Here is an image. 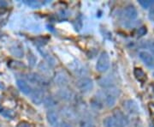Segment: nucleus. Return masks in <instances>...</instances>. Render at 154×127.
<instances>
[{"label":"nucleus","instance_id":"1","mask_svg":"<svg viewBox=\"0 0 154 127\" xmlns=\"http://www.w3.org/2000/svg\"><path fill=\"white\" fill-rule=\"evenodd\" d=\"M110 57L106 52H102L99 55L96 64V70L100 73L107 71L110 68Z\"/></svg>","mask_w":154,"mask_h":127},{"label":"nucleus","instance_id":"2","mask_svg":"<svg viewBox=\"0 0 154 127\" xmlns=\"http://www.w3.org/2000/svg\"><path fill=\"white\" fill-rule=\"evenodd\" d=\"M77 88L82 93H88L94 88V81L89 78L83 77L76 82Z\"/></svg>","mask_w":154,"mask_h":127},{"label":"nucleus","instance_id":"3","mask_svg":"<svg viewBox=\"0 0 154 127\" xmlns=\"http://www.w3.org/2000/svg\"><path fill=\"white\" fill-rule=\"evenodd\" d=\"M27 79L29 81V83L33 84H37L38 86H47L49 84V82L47 79L39 75L38 73H29L27 75Z\"/></svg>","mask_w":154,"mask_h":127},{"label":"nucleus","instance_id":"4","mask_svg":"<svg viewBox=\"0 0 154 127\" xmlns=\"http://www.w3.org/2000/svg\"><path fill=\"white\" fill-rule=\"evenodd\" d=\"M45 97V93L44 91H43V89L38 88L33 89L32 93L30 94L31 100L33 101L35 105H39V104H41V103L44 101Z\"/></svg>","mask_w":154,"mask_h":127},{"label":"nucleus","instance_id":"5","mask_svg":"<svg viewBox=\"0 0 154 127\" xmlns=\"http://www.w3.org/2000/svg\"><path fill=\"white\" fill-rule=\"evenodd\" d=\"M53 80H54V83L61 88H66V86L69 82L66 74L62 71L57 72L53 78Z\"/></svg>","mask_w":154,"mask_h":127},{"label":"nucleus","instance_id":"6","mask_svg":"<svg viewBox=\"0 0 154 127\" xmlns=\"http://www.w3.org/2000/svg\"><path fill=\"white\" fill-rule=\"evenodd\" d=\"M139 57L146 66L150 68L154 67V58L152 53L148 52L147 51H140Z\"/></svg>","mask_w":154,"mask_h":127},{"label":"nucleus","instance_id":"7","mask_svg":"<svg viewBox=\"0 0 154 127\" xmlns=\"http://www.w3.org/2000/svg\"><path fill=\"white\" fill-rule=\"evenodd\" d=\"M46 119L49 125L51 127H58L60 125L59 122V117L58 114L56 113L55 111L49 110L46 113Z\"/></svg>","mask_w":154,"mask_h":127},{"label":"nucleus","instance_id":"8","mask_svg":"<svg viewBox=\"0 0 154 127\" xmlns=\"http://www.w3.org/2000/svg\"><path fill=\"white\" fill-rule=\"evenodd\" d=\"M123 106H124L125 110L128 113H129L130 114H136L140 111L137 103L133 100H125L123 102Z\"/></svg>","mask_w":154,"mask_h":127},{"label":"nucleus","instance_id":"9","mask_svg":"<svg viewBox=\"0 0 154 127\" xmlns=\"http://www.w3.org/2000/svg\"><path fill=\"white\" fill-rule=\"evenodd\" d=\"M61 114L68 120H75L76 119V113L73 108L69 106H63L61 108Z\"/></svg>","mask_w":154,"mask_h":127},{"label":"nucleus","instance_id":"10","mask_svg":"<svg viewBox=\"0 0 154 127\" xmlns=\"http://www.w3.org/2000/svg\"><path fill=\"white\" fill-rule=\"evenodd\" d=\"M57 96L58 99L64 100V101H69L73 97L72 92L67 88H60L57 92Z\"/></svg>","mask_w":154,"mask_h":127},{"label":"nucleus","instance_id":"11","mask_svg":"<svg viewBox=\"0 0 154 127\" xmlns=\"http://www.w3.org/2000/svg\"><path fill=\"white\" fill-rule=\"evenodd\" d=\"M113 116L116 119L117 123L119 124L120 127H125L128 125V119L127 116L120 110H116L114 112Z\"/></svg>","mask_w":154,"mask_h":127},{"label":"nucleus","instance_id":"12","mask_svg":"<svg viewBox=\"0 0 154 127\" xmlns=\"http://www.w3.org/2000/svg\"><path fill=\"white\" fill-rule=\"evenodd\" d=\"M11 53L13 56L17 58H22L24 55V50H23V46L19 42H16L11 46Z\"/></svg>","mask_w":154,"mask_h":127},{"label":"nucleus","instance_id":"13","mask_svg":"<svg viewBox=\"0 0 154 127\" xmlns=\"http://www.w3.org/2000/svg\"><path fill=\"white\" fill-rule=\"evenodd\" d=\"M17 87L19 88V89L22 91L23 94H27V95L31 94L32 91H33V88L26 81H24L22 79H18L17 81Z\"/></svg>","mask_w":154,"mask_h":127},{"label":"nucleus","instance_id":"14","mask_svg":"<svg viewBox=\"0 0 154 127\" xmlns=\"http://www.w3.org/2000/svg\"><path fill=\"white\" fill-rule=\"evenodd\" d=\"M124 16L129 20H134L138 17L137 9L133 5L127 6L124 10Z\"/></svg>","mask_w":154,"mask_h":127},{"label":"nucleus","instance_id":"15","mask_svg":"<svg viewBox=\"0 0 154 127\" xmlns=\"http://www.w3.org/2000/svg\"><path fill=\"white\" fill-rule=\"evenodd\" d=\"M72 71L75 74H76L77 76H82L83 78V76H85L87 74V70L86 68L83 66L79 62H75L74 63L73 66H72Z\"/></svg>","mask_w":154,"mask_h":127},{"label":"nucleus","instance_id":"16","mask_svg":"<svg viewBox=\"0 0 154 127\" xmlns=\"http://www.w3.org/2000/svg\"><path fill=\"white\" fill-rule=\"evenodd\" d=\"M99 84L101 87H104V88H111V87H113L114 80H113V78H111L110 76H106V77H104L101 79H99Z\"/></svg>","mask_w":154,"mask_h":127},{"label":"nucleus","instance_id":"17","mask_svg":"<svg viewBox=\"0 0 154 127\" xmlns=\"http://www.w3.org/2000/svg\"><path fill=\"white\" fill-rule=\"evenodd\" d=\"M38 51H39V52L41 53V55L44 57L45 59L47 61V63L49 64V65H51V66H55L56 60L51 55V54H49L46 51H45V50L43 49V48H41V47H38Z\"/></svg>","mask_w":154,"mask_h":127},{"label":"nucleus","instance_id":"18","mask_svg":"<svg viewBox=\"0 0 154 127\" xmlns=\"http://www.w3.org/2000/svg\"><path fill=\"white\" fill-rule=\"evenodd\" d=\"M104 127H120L114 116H108L103 120Z\"/></svg>","mask_w":154,"mask_h":127},{"label":"nucleus","instance_id":"19","mask_svg":"<svg viewBox=\"0 0 154 127\" xmlns=\"http://www.w3.org/2000/svg\"><path fill=\"white\" fill-rule=\"evenodd\" d=\"M43 102H44L45 106L47 108H53L57 105V100L53 96H51V95L45 96Z\"/></svg>","mask_w":154,"mask_h":127},{"label":"nucleus","instance_id":"20","mask_svg":"<svg viewBox=\"0 0 154 127\" xmlns=\"http://www.w3.org/2000/svg\"><path fill=\"white\" fill-rule=\"evenodd\" d=\"M134 75L135 78H136L137 80H139L140 82H144V81H146V73H145L143 70L140 69V68H135L134 71Z\"/></svg>","mask_w":154,"mask_h":127},{"label":"nucleus","instance_id":"21","mask_svg":"<svg viewBox=\"0 0 154 127\" xmlns=\"http://www.w3.org/2000/svg\"><path fill=\"white\" fill-rule=\"evenodd\" d=\"M139 4L142 6L144 9H148V8H151L152 5H153L154 1H152V0H140Z\"/></svg>","mask_w":154,"mask_h":127},{"label":"nucleus","instance_id":"22","mask_svg":"<svg viewBox=\"0 0 154 127\" xmlns=\"http://www.w3.org/2000/svg\"><path fill=\"white\" fill-rule=\"evenodd\" d=\"M80 127H96L94 122L90 121L89 119H82L80 122Z\"/></svg>","mask_w":154,"mask_h":127},{"label":"nucleus","instance_id":"23","mask_svg":"<svg viewBox=\"0 0 154 127\" xmlns=\"http://www.w3.org/2000/svg\"><path fill=\"white\" fill-rule=\"evenodd\" d=\"M25 3L28 5V6L32 7L33 9H38L40 7L41 4L38 1H34V0H30V1H25Z\"/></svg>","mask_w":154,"mask_h":127},{"label":"nucleus","instance_id":"24","mask_svg":"<svg viewBox=\"0 0 154 127\" xmlns=\"http://www.w3.org/2000/svg\"><path fill=\"white\" fill-rule=\"evenodd\" d=\"M28 62H29V65L30 66H34V65H35V63H36V58L34 57L33 53L31 52H28Z\"/></svg>","mask_w":154,"mask_h":127},{"label":"nucleus","instance_id":"25","mask_svg":"<svg viewBox=\"0 0 154 127\" xmlns=\"http://www.w3.org/2000/svg\"><path fill=\"white\" fill-rule=\"evenodd\" d=\"M146 33H147V29H146V27H145V26L140 27L137 31V33L139 36H144V35H146Z\"/></svg>","mask_w":154,"mask_h":127},{"label":"nucleus","instance_id":"26","mask_svg":"<svg viewBox=\"0 0 154 127\" xmlns=\"http://www.w3.org/2000/svg\"><path fill=\"white\" fill-rule=\"evenodd\" d=\"M146 47L151 51V52L154 55V41L148 42V43L146 44Z\"/></svg>","mask_w":154,"mask_h":127},{"label":"nucleus","instance_id":"27","mask_svg":"<svg viewBox=\"0 0 154 127\" xmlns=\"http://www.w3.org/2000/svg\"><path fill=\"white\" fill-rule=\"evenodd\" d=\"M61 127H74L70 123L66 121H63L62 124H61Z\"/></svg>","mask_w":154,"mask_h":127},{"label":"nucleus","instance_id":"28","mask_svg":"<svg viewBox=\"0 0 154 127\" xmlns=\"http://www.w3.org/2000/svg\"><path fill=\"white\" fill-rule=\"evenodd\" d=\"M18 127H31V125L28 123H27V122H21L18 125Z\"/></svg>","mask_w":154,"mask_h":127},{"label":"nucleus","instance_id":"29","mask_svg":"<svg viewBox=\"0 0 154 127\" xmlns=\"http://www.w3.org/2000/svg\"><path fill=\"white\" fill-rule=\"evenodd\" d=\"M8 6V3L6 2V1H0V9L2 8V9H4V8H5Z\"/></svg>","mask_w":154,"mask_h":127},{"label":"nucleus","instance_id":"30","mask_svg":"<svg viewBox=\"0 0 154 127\" xmlns=\"http://www.w3.org/2000/svg\"><path fill=\"white\" fill-rule=\"evenodd\" d=\"M150 14L152 17H154V4L152 5L151 9H150Z\"/></svg>","mask_w":154,"mask_h":127},{"label":"nucleus","instance_id":"31","mask_svg":"<svg viewBox=\"0 0 154 127\" xmlns=\"http://www.w3.org/2000/svg\"><path fill=\"white\" fill-rule=\"evenodd\" d=\"M153 75H154V74H153Z\"/></svg>","mask_w":154,"mask_h":127}]
</instances>
